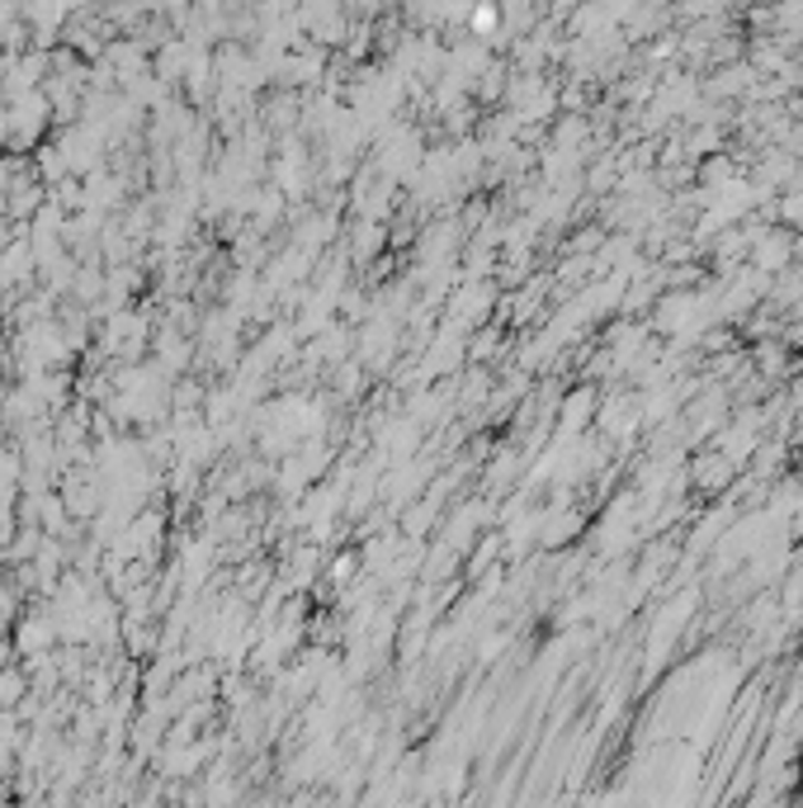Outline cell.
Segmentation results:
<instances>
[{"instance_id":"cell-1","label":"cell","mask_w":803,"mask_h":808,"mask_svg":"<svg viewBox=\"0 0 803 808\" xmlns=\"http://www.w3.org/2000/svg\"><path fill=\"white\" fill-rule=\"evenodd\" d=\"M52 639V629L48 624H39V620H29V624H20V648L24 653H39V648Z\"/></svg>"}]
</instances>
